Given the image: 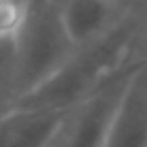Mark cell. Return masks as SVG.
Masks as SVG:
<instances>
[{"label": "cell", "instance_id": "cell-7", "mask_svg": "<svg viewBox=\"0 0 147 147\" xmlns=\"http://www.w3.org/2000/svg\"><path fill=\"white\" fill-rule=\"evenodd\" d=\"M30 0H0V40H15L28 17Z\"/></svg>", "mask_w": 147, "mask_h": 147}, {"label": "cell", "instance_id": "cell-1", "mask_svg": "<svg viewBox=\"0 0 147 147\" xmlns=\"http://www.w3.org/2000/svg\"><path fill=\"white\" fill-rule=\"evenodd\" d=\"M134 32V22H117L105 36L77 49L53 77L19 98L15 107L19 111H73L107 79L128 66L126 58Z\"/></svg>", "mask_w": 147, "mask_h": 147}, {"label": "cell", "instance_id": "cell-8", "mask_svg": "<svg viewBox=\"0 0 147 147\" xmlns=\"http://www.w3.org/2000/svg\"><path fill=\"white\" fill-rule=\"evenodd\" d=\"M15 77V40H0V92L13 94Z\"/></svg>", "mask_w": 147, "mask_h": 147}, {"label": "cell", "instance_id": "cell-9", "mask_svg": "<svg viewBox=\"0 0 147 147\" xmlns=\"http://www.w3.org/2000/svg\"><path fill=\"white\" fill-rule=\"evenodd\" d=\"M15 105H17V100H15V96L11 92H0V121L7 117V115L13 113Z\"/></svg>", "mask_w": 147, "mask_h": 147}, {"label": "cell", "instance_id": "cell-11", "mask_svg": "<svg viewBox=\"0 0 147 147\" xmlns=\"http://www.w3.org/2000/svg\"><path fill=\"white\" fill-rule=\"evenodd\" d=\"M111 2H117V0H111Z\"/></svg>", "mask_w": 147, "mask_h": 147}, {"label": "cell", "instance_id": "cell-3", "mask_svg": "<svg viewBox=\"0 0 147 147\" xmlns=\"http://www.w3.org/2000/svg\"><path fill=\"white\" fill-rule=\"evenodd\" d=\"M136 64H128L117 75L107 79L94 94H90L81 105L68 113L62 132V147H102L109 128L115 119L128 81Z\"/></svg>", "mask_w": 147, "mask_h": 147}, {"label": "cell", "instance_id": "cell-5", "mask_svg": "<svg viewBox=\"0 0 147 147\" xmlns=\"http://www.w3.org/2000/svg\"><path fill=\"white\" fill-rule=\"evenodd\" d=\"M60 19L75 49L88 47L115 26V2L111 0H58Z\"/></svg>", "mask_w": 147, "mask_h": 147}, {"label": "cell", "instance_id": "cell-10", "mask_svg": "<svg viewBox=\"0 0 147 147\" xmlns=\"http://www.w3.org/2000/svg\"><path fill=\"white\" fill-rule=\"evenodd\" d=\"M62 132H64V130H62ZM62 132L58 134V139H55V141H53V143L49 145V147H62Z\"/></svg>", "mask_w": 147, "mask_h": 147}, {"label": "cell", "instance_id": "cell-6", "mask_svg": "<svg viewBox=\"0 0 147 147\" xmlns=\"http://www.w3.org/2000/svg\"><path fill=\"white\" fill-rule=\"evenodd\" d=\"M68 113L64 111H19L17 126H15L9 147H49L64 130Z\"/></svg>", "mask_w": 147, "mask_h": 147}, {"label": "cell", "instance_id": "cell-4", "mask_svg": "<svg viewBox=\"0 0 147 147\" xmlns=\"http://www.w3.org/2000/svg\"><path fill=\"white\" fill-rule=\"evenodd\" d=\"M102 147H147V60L136 64Z\"/></svg>", "mask_w": 147, "mask_h": 147}, {"label": "cell", "instance_id": "cell-2", "mask_svg": "<svg viewBox=\"0 0 147 147\" xmlns=\"http://www.w3.org/2000/svg\"><path fill=\"white\" fill-rule=\"evenodd\" d=\"M75 51L60 19V2L30 0L26 24L15 38V100L53 77Z\"/></svg>", "mask_w": 147, "mask_h": 147}]
</instances>
